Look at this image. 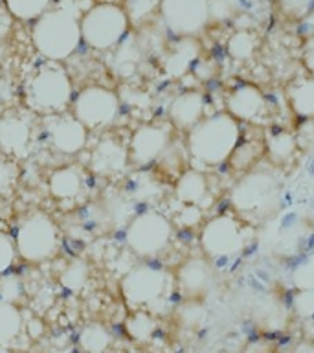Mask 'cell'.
I'll use <instances>...</instances> for the list:
<instances>
[{
    "mask_svg": "<svg viewBox=\"0 0 314 353\" xmlns=\"http://www.w3.org/2000/svg\"><path fill=\"white\" fill-rule=\"evenodd\" d=\"M94 0H57L33 21L32 43L44 61L70 59L81 46V17Z\"/></svg>",
    "mask_w": 314,
    "mask_h": 353,
    "instance_id": "1",
    "label": "cell"
},
{
    "mask_svg": "<svg viewBox=\"0 0 314 353\" xmlns=\"http://www.w3.org/2000/svg\"><path fill=\"white\" fill-rule=\"evenodd\" d=\"M241 138V123L226 110L204 116L197 125L186 132L187 157L204 168H219L228 164Z\"/></svg>",
    "mask_w": 314,
    "mask_h": 353,
    "instance_id": "2",
    "label": "cell"
},
{
    "mask_svg": "<svg viewBox=\"0 0 314 353\" xmlns=\"http://www.w3.org/2000/svg\"><path fill=\"white\" fill-rule=\"evenodd\" d=\"M280 179L269 170L247 171L230 190V206L233 214L247 225L253 226L272 219L283 203Z\"/></svg>",
    "mask_w": 314,
    "mask_h": 353,
    "instance_id": "3",
    "label": "cell"
},
{
    "mask_svg": "<svg viewBox=\"0 0 314 353\" xmlns=\"http://www.w3.org/2000/svg\"><path fill=\"white\" fill-rule=\"evenodd\" d=\"M74 99V83L65 66L46 61L35 66L24 83V101L37 114L54 116L66 112Z\"/></svg>",
    "mask_w": 314,
    "mask_h": 353,
    "instance_id": "4",
    "label": "cell"
},
{
    "mask_svg": "<svg viewBox=\"0 0 314 353\" xmlns=\"http://www.w3.org/2000/svg\"><path fill=\"white\" fill-rule=\"evenodd\" d=\"M131 32L121 4L94 2L81 17V39L90 50L110 52Z\"/></svg>",
    "mask_w": 314,
    "mask_h": 353,
    "instance_id": "5",
    "label": "cell"
},
{
    "mask_svg": "<svg viewBox=\"0 0 314 353\" xmlns=\"http://www.w3.org/2000/svg\"><path fill=\"white\" fill-rule=\"evenodd\" d=\"M248 230L250 225L239 219L233 212L213 215L200 228V250L213 263L239 258L248 247Z\"/></svg>",
    "mask_w": 314,
    "mask_h": 353,
    "instance_id": "6",
    "label": "cell"
},
{
    "mask_svg": "<svg viewBox=\"0 0 314 353\" xmlns=\"http://www.w3.org/2000/svg\"><path fill=\"white\" fill-rule=\"evenodd\" d=\"M17 254L28 263H43L59 250V228L46 212L33 210L21 219L15 232Z\"/></svg>",
    "mask_w": 314,
    "mask_h": 353,
    "instance_id": "7",
    "label": "cell"
},
{
    "mask_svg": "<svg viewBox=\"0 0 314 353\" xmlns=\"http://www.w3.org/2000/svg\"><path fill=\"white\" fill-rule=\"evenodd\" d=\"M173 285L175 276L169 270L142 263L127 270V274L121 278V294L132 307L151 311L167 300Z\"/></svg>",
    "mask_w": 314,
    "mask_h": 353,
    "instance_id": "8",
    "label": "cell"
},
{
    "mask_svg": "<svg viewBox=\"0 0 314 353\" xmlns=\"http://www.w3.org/2000/svg\"><path fill=\"white\" fill-rule=\"evenodd\" d=\"M173 239V223L158 210H143L125 228V243L134 256L154 259L169 248Z\"/></svg>",
    "mask_w": 314,
    "mask_h": 353,
    "instance_id": "9",
    "label": "cell"
},
{
    "mask_svg": "<svg viewBox=\"0 0 314 353\" xmlns=\"http://www.w3.org/2000/svg\"><path fill=\"white\" fill-rule=\"evenodd\" d=\"M72 114L87 127L88 131L112 125L121 110L120 96L112 88L90 85L81 88L70 103Z\"/></svg>",
    "mask_w": 314,
    "mask_h": 353,
    "instance_id": "10",
    "label": "cell"
},
{
    "mask_svg": "<svg viewBox=\"0 0 314 353\" xmlns=\"http://www.w3.org/2000/svg\"><path fill=\"white\" fill-rule=\"evenodd\" d=\"M158 17L175 37H198L209 24L208 0H162Z\"/></svg>",
    "mask_w": 314,
    "mask_h": 353,
    "instance_id": "11",
    "label": "cell"
},
{
    "mask_svg": "<svg viewBox=\"0 0 314 353\" xmlns=\"http://www.w3.org/2000/svg\"><path fill=\"white\" fill-rule=\"evenodd\" d=\"M171 123H143L131 134L129 140V164L136 168H149L156 164L162 154L173 143Z\"/></svg>",
    "mask_w": 314,
    "mask_h": 353,
    "instance_id": "12",
    "label": "cell"
},
{
    "mask_svg": "<svg viewBox=\"0 0 314 353\" xmlns=\"http://www.w3.org/2000/svg\"><path fill=\"white\" fill-rule=\"evenodd\" d=\"M35 131L32 118L21 110H6L0 114V154L11 160L26 159L32 153Z\"/></svg>",
    "mask_w": 314,
    "mask_h": 353,
    "instance_id": "13",
    "label": "cell"
},
{
    "mask_svg": "<svg viewBox=\"0 0 314 353\" xmlns=\"http://www.w3.org/2000/svg\"><path fill=\"white\" fill-rule=\"evenodd\" d=\"M175 283L184 298L206 300L217 285L213 261H209L204 254L184 259L176 269Z\"/></svg>",
    "mask_w": 314,
    "mask_h": 353,
    "instance_id": "14",
    "label": "cell"
},
{
    "mask_svg": "<svg viewBox=\"0 0 314 353\" xmlns=\"http://www.w3.org/2000/svg\"><path fill=\"white\" fill-rule=\"evenodd\" d=\"M226 112L239 123H263L269 120L270 103L253 83H239L226 94Z\"/></svg>",
    "mask_w": 314,
    "mask_h": 353,
    "instance_id": "15",
    "label": "cell"
},
{
    "mask_svg": "<svg viewBox=\"0 0 314 353\" xmlns=\"http://www.w3.org/2000/svg\"><path fill=\"white\" fill-rule=\"evenodd\" d=\"M44 132L50 145L61 154H77L87 148L88 129L72 112L46 116Z\"/></svg>",
    "mask_w": 314,
    "mask_h": 353,
    "instance_id": "16",
    "label": "cell"
},
{
    "mask_svg": "<svg viewBox=\"0 0 314 353\" xmlns=\"http://www.w3.org/2000/svg\"><path fill=\"white\" fill-rule=\"evenodd\" d=\"M200 52L202 46L197 37H175L162 55V68L165 76L173 79L186 77L200 61Z\"/></svg>",
    "mask_w": 314,
    "mask_h": 353,
    "instance_id": "17",
    "label": "cell"
},
{
    "mask_svg": "<svg viewBox=\"0 0 314 353\" xmlns=\"http://www.w3.org/2000/svg\"><path fill=\"white\" fill-rule=\"evenodd\" d=\"M167 116L175 129L187 132L206 116V96L198 88H187L176 94L167 107Z\"/></svg>",
    "mask_w": 314,
    "mask_h": 353,
    "instance_id": "18",
    "label": "cell"
},
{
    "mask_svg": "<svg viewBox=\"0 0 314 353\" xmlns=\"http://www.w3.org/2000/svg\"><path fill=\"white\" fill-rule=\"evenodd\" d=\"M88 164L94 173L101 176L120 175L129 165V149L116 137H105L92 149Z\"/></svg>",
    "mask_w": 314,
    "mask_h": 353,
    "instance_id": "19",
    "label": "cell"
},
{
    "mask_svg": "<svg viewBox=\"0 0 314 353\" xmlns=\"http://www.w3.org/2000/svg\"><path fill=\"white\" fill-rule=\"evenodd\" d=\"M175 197L180 204L198 206L204 210L211 203V186L208 175L197 168H187L175 181Z\"/></svg>",
    "mask_w": 314,
    "mask_h": 353,
    "instance_id": "20",
    "label": "cell"
},
{
    "mask_svg": "<svg viewBox=\"0 0 314 353\" xmlns=\"http://www.w3.org/2000/svg\"><path fill=\"white\" fill-rule=\"evenodd\" d=\"M264 157L274 168H289L296 162L300 154L297 138L283 129H272L264 134Z\"/></svg>",
    "mask_w": 314,
    "mask_h": 353,
    "instance_id": "21",
    "label": "cell"
},
{
    "mask_svg": "<svg viewBox=\"0 0 314 353\" xmlns=\"http://www.w3.org/2000/svg\"><path fill=\"white\" fill-rule=\"evenodd\" d=\"M285 99L289 109L297 120H313L314 118V76L294 77L286 83Z\"/></svg>",
    "mask_w": 314,
    "mask_h": 353,
    "instance_id": "22",
    "label": "cell"
},
{
    "mask_svg": "<svg viewBox=\"0 0 314 353\" xmlns=\"http://www.w3.org/2000/svg\"><path fill=\"white\" fill-rule=\"evenodd\" d=\"M85 176L81 168L74 164L61 165L48 179L50 195L57 201H74L83 193Z\"/></svg>",
    "mask_w": 314,
    "mask_h": 353,
    "instance_id": "23",
    "label": "cell"
},
{
    "mask_svg": "<svg viewBox=\"0 0 314 353\" xmlns=\"http://www.w3.org/2000/svg\"><path fill=\"white\" fill-rule=\"evenodd\" d=\"M253 322L259 330L269 331H280L285 327L286 320H289V309L280 298L275 296H263L259 298L255 305H253Z\"/></svg>",
    "mask_w": 314,
    "mask_h": 353,
    "instance_id": "24",
    "label": "cell"
},
{
    "mask_svg": "<svg viewBox=\"0 0 314 353\" xmlns=\"http://www.w3.org/2000/svg\"><path fill=\"white\" fill-rule=\"evenodd\" d=\"M259 48H261V37L258 35V32L248 30V28L237 30L226 41V54L236 63L252 61L258 55Z\"/></svg>",
    "mask_w": 314,
    "mask_h": 353,
    "instance_id": "25",
    "label": "cell"
},
{
    "mask_svg": "<svg viewBox=\"0 0 314 353\" xmlns=\"http://www.w3.org/2000/svg\"><path fill=\"white\" fill-rule=\"evenodd\" d=\"M264 157V138H241V142L237 143L236 151L231 153L228 165L236 171H247L253 170L258 162Z\"/></svg>",
    "mask_w": 314,
    "mask_h": 353,
    "instance_id": "26",
    "label": "cell"
},
{
    "mask_svg": "<svg viewBox=\"0 0 314 353\" xmlns=\"http://www.w3.org/2000/svg\"><path fill=\"white\" fill-rule=\"evenodd\" d=\"M162 0H123L121 8L125 11L129 24L134 30H142L160 15Z\"/></svg>",
    "mask_w": 314,
    "mask_h": 353,
    "instance_id": "27",
    "label": "cell"
},
{
    "mask_svg": "<svg viewBox=\"0 0 314 353\" xmlns=\"http://www.w3.org/2000/svg\"><path fill=\"white\" fill-rule=\"evenodd\" d=\"M24 319L15 303L2 302L0 300V346H10L19 339Z\"/></svg>",
    "mask_w": 314,
    "mask_h": 353,
    "instance_id": "28",
    "label": "cell"
},
{
    "mask_svg": "<svg viewBox=\"0 0 314 353\" xmlns=\"http://www.w3.org/2000/svg\"><path fill=\"white\" fill-rule=\"evenodd\" d=\"M127 335L136 342H149L156 333V319L147 309H136L125 320Z\"/></svg>",
    "mask_w": 314,
    "mask_h": 353,
    "instance_id": "29",
    "label": "cell"
},
{
    "mask_svg": "<svg viewBox=\"0 0 314 353\" xmlns=\"http://www.w3.org/2000/svg\"><path fill=\"white\" fill-rule=\"evenodd\" d=\"M112 342L110 331L99 322L85 325L79 333V346L85 353H107Z\"/></svg>",
    "mask_w": 314,
    "mask_h": 353,
    "instance_id": "30",
    "label": "cell"
},
{
    "mask_svg": "<svg viewBox=\"0 0 314 353\" xmlns=\"http://www.w3.org/2000/svg\"><path fill=\"white\" fill-rule=\"evenodd\" d=\"M176 324L184 330H198L206 320V305L204 300L184 298L175 309Z\"/></svg>",
    "mask_w": 314,
    "mask_h": 353,
    "instance_id": "31",
    "label": "cell"
},
{
    "mask_svg": "<svg viewBox=\"0 0 314 353\" xmlns=\"http://www.w3.org/2000/svg\"><path fill=\"white\" fill-rule=\"evenodd\" d=\"M54 0H4V8L15 21L33 22L50 10Z\"/></svg>",
    "mask_w": 314,
    "mask_h": 353,
    "instance_id": "32",
    "label": "cell"
},
{
    "mask_svg": "<svg viewBox=\"0 0 314 353\" xmlns=\"http://www.w3.org/2000/svg\"><path fill=\"white\" fill-rule=\"evenodd\" d=\"M143 46L136 37H132L131 33L116 46V68L121 74H129L136 68V65L142 59Z\"/></svg>",
    "mask_w": 314,
    "mask_h": 353,
    "instance_id": "33",
    "label": "cell"
},
{
    "mask_svg": "<svg viewBox=\"0 0 314 353\" xmlns=\"http://www.w3.org/2000/svg\"><path fill=\"white\" fill-rule=\"evenodd\" d=\"M88 276H90V270H88L87 261H83V259H72L70 263L66 265L63 272H61L59 281L66 291L79 292L88 283Z\"/></svg>",
    "mask_w": 314,
    "mask_h": 353,
    "instance_id": "34",
    "label": "cell"
},
{
    "mask_svg": "<svg viewBox=\"0 0 314 353\" xmlns=\"http://www.w3.org/2000/svg\"><path fill=\"white\" fill-rule=\"evenodd\" d=\"M209 22L233 21L242 10V0H208Z\"/></svg>",
    "mask_w": 314,
    "mask_h": 353,
    "instance_id": "35",
    "label": "cell"
},
{
    "mask_svg": "<svg viewBox=\"0 0 314 353\" xmlns=\"http://www.w3.org/2000/svg\"><path fill=\"white\" fill-rule=\"evenodd\" d=\"M278 10L286 21L302 22L314 11V0H275Z\"/></svg>",
    "mask_w": 314,
    "mask_h": 353,
    "instance_id": "36",
    "label": "cell"
},
{
    "mask_svg": "<svg viewBox=\"0 0 314 353\" xmlns=\"http://www.w3.org/2000/svg\"><path fill=\"white\" fill-rule=\"evenodd\" d=\"M291 309L297 319H314V289H296L292 294Z\"/></svg>",
    "mask_w": 314,
    "mask_h": 353,
    "instance_id": "37",
    "label": "cell"
},
{
    "mask_svg": "<svg viewBox=\"0 0 314 353\" xmlns=\"http://www.w3.org/2000/svg\"><path fill=\"white\" fill-rule=\"evenodd\" d=\"M291 280L296 289H314V254H308L292 269Z\"/></svg>",
    "mask_w": 314,
    "mask_h": 353,
    "instance_id": "38",
    "label": "cell"
},
{
    "mask_svg": "<svg viewBox=\"0 0 314 353\" xmlns=\"http://www.w3.org/2000/svg\"><path fill=\"white\" fill-rule=\"evenodd\" d=\"M17 181H19V168L15 160L0 154V197L10 195L15 190Z\"/></svg>",
    "mask_w": 314,
    "mask_h": 353,
    "instance_id": "39",
    "label": "cell"
},
{
    "mask_svg": "<svg viewBox=\"0 0 314 353\" xmlns=\"http://www.w3.org/2000/svg\"><path fill=\"white\" fill-rule=\"evenodd\" d=\"M22 281L19 276L10 274V272H6V274L0 276V300L2 302H10V303H17L22 298Z\"/></svg>",
    "mask_w": 314,
    "mask_h": 353,
    "instance_id": "40",
    "label": "cell"
},
{
    "mask_svg": "<svg viewBox=\"0 0 314 353\" xmlns=\"http://www.w3.org/2000/svg\"><path fill=\"white\" fill-rule=\"evenodd\" d=\"M19 256L15 248V239L6 234V232H0V276L10 272V269L15 263V258Z\"/></svg>",
    "mask_w": 314,
    "mask_h": 353,
    "instance_id": "41",
    "label": "cell"
},
{
    "mask_svg": "<svg viewBox=\"0 0 314 353\" xmlns=\"http://www.w3.org/2000/svg\"><path fill=\"white\" fill-rule=\"evenodd\" d=\"M297 143L300 149H311L314 145V118L313 120H303L297 134Z\"/></svg>",
    "mask_w": 314,
    "mask_h": 353,
    "instance_id": "42",
    "label": "cell"
},
{
    "mask_svg": "<svg viewBox=\"0 0 314 353\" xmlns=\"http://www.w3.org/2000/svg\"><path fill=\"white\" fill-rule=\"evenodd\" d=\"M184 208L180 210V214L176 217V221L184 226H195L202 217V212L198 206H189V204H182Z\"/></svg>",
    "mask_w": 314,
    "mask_h": 353,
    "instance_id": "43",
    "label": "cell"
},
{
    "mask_svg": "<svg viewBox=\"0 0 314 353\" xmlns=\"http://www.w3.org/2000/svg\"><path fill=\"white\" fill-rule=\"evenodd\" d=\"M280 353H314V342L307 341V339L292 342L286 347H283Z\"/></svg>",
    "mask_w": 314,
    "mask_h": 353,
    "instance_id": "44",
    "label": "cell"
},
{
    "mask_svg": "<svg viewBox=\"0 0 314 353\" xmlns=\"http://www.w3.org/2000/svg\"><path fill=\"white\" fill-rule=\"evenodd\" d=\"M11 22H13V17L8 13L6 8H0V41H4L6 35L10 33Z\"/></svg>",
    "mask_w": 314,
    "mask_h": 353,
    "instance_id": "45",
    "label": "cell"
},
{
    "mask_svg": "<svg viewBox=\"0 0 314 353\" xmlns=\"http://www.w3.org/2000/svg\"><path fill=\"white\" fill-rule=\"evenodd\" d=\"M242 353H274V352H272V346H270L269 342L253 341L244 347V352Z\"/></svg>",
    "mask_w": 314,
    "mask_h": 353,
    "instance_id": "46",
    "label": "cell"
},
{
    "mask_svg": "<svg viewBox=\"0 0 314 353\" xmlns=\"http://www.w3.org/2000/svg\"><path fill=\"white\" fill-rule=\"evenodd\" d=\"M302 30L308 37V41H314V11L302 21Z\"/></svg>",
    "mask_w": 314,
    "mask_h": 353,
    "instance_id": "47",
    "label": "cell"
},
{
    "mask_svg": "<svg viewBox=\"0 0 314 353\" xmlns=\"http://www.w3.org/2000/svg\"><path fill=\"white\" fill-rule=\"evenodd\" d=\"M303 333H305V339L311 342H314V319L305 320V325H303Z\"/></svg>",
    "mask_w": 314,
    "mask_h": 353,
    "instance_id": "48",
    "label": "cell"
},
{
    "mask_svg": "<svg viewBox=\"0 0 314 353\" xmlns=\"http://www.w3.org/2000/svg\"><path fill=\"white\" fill-rule=\"evenodd\" d=\"M0 353H11V350L6 346H0Z\"/></svg>",
    "mask_w": 314,
    "mask_h": 353,
    "instance_id": "49",
    "label": "cell"
},
{
    "mask_svg": "<svg viewBox=\"0 0 314 353\" xmlns=\"http://www.w3.org/2000/svg\"><path fill=\"white\" fill-rule=\"evenodd\" d=\"M101 2H114V4H121L123 0H101Z\"/></svg>",
    "mask_w": 314,
    "mask_h": 353,
    "instance_id": "50",
    "label": "cell"
},
{
    "mask_svg": "<svg viewBox=\"0 0 314 353\" xmlns=\"http://www.w3.org/2000/svg\"><path fill=\"white\" fill-rule=\"evenodd\" d=\"M107 353H127V352H123V350H112V352H107Z\"/></svg>",
    "mask_w": 314,
    "mask_h": 353,
    "instance_id": "51",
    "label": "cell"
}]
</instances>
